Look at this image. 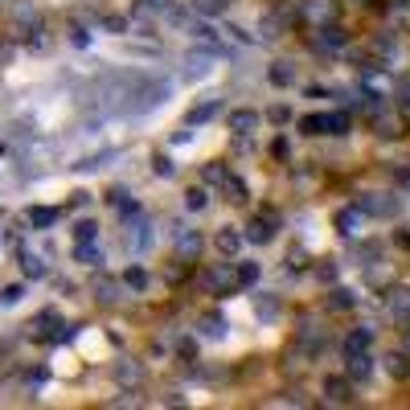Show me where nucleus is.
<instances>
[{
	"label": "nucleus",
	"instance_id": "obj_1",
	"mask_svg": "<svg viewBox=\"0 0 410 410\" xmlns=\"http://www.w3.org/2000/svg\"><path fill=\"white\" fill-rule=\"evenodd\" d=\"M156 226H152V218L144 214V209H131V218H127V234H123V246H127V255H148L152 251V242H156V234H152Z\"/></svg>",
	"mask_w": 410,
	"mask_h": 410
},
{
	"label": "nucleus",
	"instance_id": "obj_2",
	"mask_svg": "<svg viewBox=\"0 0 410 410\" xmlns=\"http://www.w3.org/2000/svg\"><path fill=\"white\" fill-rule=\"evenodd\" d=\"M349 45V33L337 25V21H329V25H316V33H312V49L324 57V53H341Z\"/></svg>",
	"mask_w": 410,
	"mask_h": 410
},
{
	"label": "nucleus",
	"instance_id": "obj_3",
	"mask_svg": "<svg viewBox=\"0 0 410 410\" xmlns=\"http://www.w3.org/2000/svg\"><path fill=\"white\" fill-rule=\"evenodd\" d=\"M296 16H300L308 29L329 25V21H337V0H300V4H296Z\"/></svg>",
	"mask_w": 410,
	"mask_h": 410
},
{
	"label": "nucleus",
	"instance_id": "obj_4",
	"mask_svg": "<svg viewBox=\"0 0 410 410\" xmlns=\"http://www.w3.org/2000/svg\"><path fill=\"white\" fill-rule=\"evenodd\" d=\"M357 209H361V214H374V218H390V214L402 209V201H398V193H361V197H357Z\"/></svg>",
	"mask_w": 410,
	"mask_h": 410
},
{
	"label": "nucleus",
	"instance_id": "obj_5",
	"mask_svg": "<svg viewBox=\"0 0 410 410\" xmlns=\"http://www.w3.org/2000/svg\"><path fill=\"white\" fill-rule=\"evenodd\" d=\"M197 283H201L209 296H226L230 287H238V279H234V263H222V267H214V271H201Z\"/></svg>",
	"mask_w": 410,
	"mask_h": 410
},
{
	"label": "nucleus",
	"instance_id": "obj_6",
	"mask_svg": "<svg viewBox=\"0 0 410 410\" xmlns=\"http://www.w3.org/2000/svg\"><path fill=\"white\" fill-rule=\"evenodd\" d=\"M168 234H172V246H177V255H181L185 263H193V259L201 255V246H205L201 230H189V226H172Z\"/></svg>",
	"mask_w": 410,
	"mask_h": 410
},
{
	"label": "nucleus",
	"instance_id": "obj_7",
	"mask_svg": "<svg viewBox=\"0 0 410 410\" xmlns=\"http://www.w3.org/2000/svg\"><path fill=\"white\" fill-rule=\"evenodd\" d=\"M144 378H148L144 361H136V357H123V361H115V382H119L123 390H140V386H144Z\"/></svg>",
	"mask_w": 410,
	"mask_h": 410
},
{
	"label": "nucleus",
	"instance_id": "obj_8",
	"mask_svg": "<svg viewBox=\"0 0 410 410\" xmlns=\"http://www.w3.org/2000/svg\"><path fill=\"white\" fill-rule=\"evenodd\" d=\"M226 123H230V131H234V136H255V131H259V123H263V115H259V111H251V107H238V111H230V119H226Z\"/></svg>",
	"mask_w": 410,
	"mask_h": 410
},
{
	"label": "nucleus",
	"instance_id": "obj_9",
	"mask_svg": "<svg viewBox=\"0 0 410 410\" xmlns=\"http://www.w3.org/2000/svg\"><path fill=\"white\" fill-rule=\"evenodd\" d=\"M275 226H279V222H275V214H267V218L259 214V218L246 226V234H242V238H246V242H259V246H267V242L275 238Z\"/></svg>",
	"mask_w": 410,
	"mask_h": 410
},
{
	"label": "nucleus",
	"instance_id": "obj_10",
	"mask_svg": "<svg viewBox=\"0 0 410 410\" xmlns=\"http://www.w3.org/2000/svg\"><path fill=\"white\" fill-rule=\"evenodd\" d=\"M345 374H349V382H366V378L374 374V353H370V349L349 353V357H345Z\"/></svg>",
	"mask_w": 410,
	"mask_h": 410
},
{
	"label": "nucleus",
	"instance_id": "obj_11",
	"mask_svg": "<svg viewBox=\"0 0 410 410\" xmlns=\"http://www.w3.org/2000/svg\"><path fill=\"white\" fill-rule=\"evenodd\" d=\"M361 226H366V214H361L357 205H345V209H337V230H341L345 238H357V234H361Z\"/></svg>",
	"mask_w": 410,
	"mask_h": 410
},
{
	"label": "nucleus",
	"instance_id": "obj_12",
	"mask_svg": "<svg viewBox=\"0 0 410 410\" xmlns=\"http://www.w3.org/2000/svg\"><path fill=\"white\" fill-rule=\"evenodd\" d=\"M90 292H94V300H99V304H119V300H123V283H119V279H111V275H99Z\"/></svg>",
	"mask_w": 410,
	"mask_h": 410
},
{
	"label": "nucleus",
	"instance_id": "obj_13",
	"mask_svg": "<svg viewBox=\"0 0 410 410\" xmlns=\"http://www.w3.org/2000/svg\"><path fill=\"white\" fill-rule=\"evenodd\" d=\"M324 402H333V407H349V402H353L349 378H324Z\"/></svg>",
	"mask_w": 410,
	"mask_h": 410
},
{
	"label": "nucleus",
	"instance_id": "obj_14",
	"mask_svg": "<svg viewBox=\"0 0 410 410\" xmlns=\"http://www.w3.org/2000/svg\"><path fill=\"white\" fill-rule=\"evenodd\" d=\"M386 312L394 320H410V287H390L386 292Z\"/></svg>",
	"mask_w": 410,
	"mask_h": 410
},
{
	"label": "nucleus",
	"instance_id": "obj_15",
	"mask_svg": "<svg viewBox=\"0 0 410 410\" xmlns=\"http://www.w3.org/2000/svg\"><path fill=\"white\" fill-rule=\"evenodd\" d=\"M242 242H246V238H242V230H234V226H222L218 238H214V246H218L226 259H234V255L242 251Z\"/></svg>",
	"mask_w": 410,
	"mask_h": 410
},
{
	"label": "nucleus",
	"instance_id": "obj_16",
	"mask_svg": "<svg viewBox=\"0 0 410 410\" xmlns=\"http://www.w3.org/2000/svg\"><path fill=\"white\" fill-rule=\"evenodd\" d=\"M296 341H300L304 349H320V320H316V316H300V324H296Z\"/></svg>",
	"mask_w": 410,
	"mask_h": 410
},
{
	"label": "nucleus",
	"instance_id": "obj_17",
	"mask_svg": "<svg viewBox=\"0 0 410 410\" xmlns=\"http://www.w3.org/2000/svg\"><path fill=\"white\" fill-rule=\"evenodd\" d=\"M209 66H214V53H209V49H189V53H185V74L205 78V74H209Z\"/></svg>",
	"mask_w": 410,
	"mask_h": 410
},
{
	"label": "nucleus",
	"instance_id": "obj_18",
	"mask_svg": "<svg viewBox=\"0 0 410 410\" xmlns=\"http://www.w3.org/2000/svg\"><path fill=\"white\" fill-rule=\"evenodd\" d=\"M370 345H374V324H357V329L345 337V345H341V349H345V357H349V353H361V349H370Z\"/></svg>",
	"mask_w": 410,
	"mask_h": 410
},
{
	"label": "nucleus",
	"instance_id": "obj_19",
	"mask_svg": "<svg viewBox=\"0 0 410 410\" xmlns=\"http://www.w3.org/2000/svg\"><path fill=\"white\" fill-rule=\"evenodd\" d=\"M374 131H378L382 140H390V136L402 131V123H398V115H390L386 107H374Z\"/></svg>",
	"mask_w": 410,
	"mask_h": 410
},
{
	"label": "nucleus",
	"instance_id": "obj_20",
	"mask_svg": "<svg viewBox=\"0 0 410 410\" xmlns=\"http://www.w3.org/2000/svg\"><path fill=\"white\" fill-rule=\"evenodd\" d=\"M255 316H259L263 324L279 320V300H275L271 292H259V296H255Z\"/></svg>",
	"mask_w": 410,
	"mask_h": 410
},
{
	"label": "nucleus",
	"instance_id": "obj_21",
	"mask_svg": "<svg viewBox=\"0 0 410 410\" xmlns=\"http://www.w3.org/2000/svg\"><path fill=\"white\" fill-rule=\"evenodd\" d=\"M74 259L82 267H103V246L99 242H74Z\"/></svg>",
	"mask_w": 410,
	"mask_h": 410
},
{
	"label": "nucleus",
	"instance_id": "obj_22",
	"mask_svg": "<svg viewBox=\"0 0 410 410\" xmlns=\"http://www.w3.org/2000/svg\"><path fill=\"white\" fill-rule=\"evenodd\" d=\"M218 111H222V103H218V99H209V103H201V107H193V111L185 115V123H189V127H201V123H209V119H214Z\"/></svg>",
	"mask_w": 410,
	"mask_h": 410
},
{
	"label": "nucleus",
	"instance_id": "obj_23",
	"mask_svg": "<svg viewBox=\"0 0 410 410\" xmlns=\"http://www.w3.org/2000/svg\"><path fill=\"white\" fill-rule=\"evenodd\" d=\"M353 119L345 111H324V136H349Z\"/></svg>",
	"mask_w": 410,
	"mask_h": 410
},
{
	"label": "nucleus",
	"instance_id": "obj_24",
	"mask_svg": "<svg viewBox=\"0 0 410 410\" xmlns=\"http://www.w3.org/2000/svg\"><path fill=\"white\" fill-rule=\"evenodd\" d=\"M21 271L29 275V279H41L49 267H45V255H37V251H21Z\"/></svg>",
	"mask_w": 410,
	"mask_h": 410
},
{
	"label": "nucleus",
	"instance_id": "obj_25",
	"mask_svg": "<svg viewBox=\"0 0 410 410\" xmlns=\"http://www.w3.org/2000/svg\"><path fill=\"white\" fill-rule=\"evenodd\" d=\"M197 333H201V337H209V341H218V337H226V316H222V312H209V316H201V324H197Z\"/></svg>",
	"mask_w": 410,
	"mask_h": 410
},
{
	"label": "nucleus",
	"instance_id": "obj_26",
	"mask_svg": "<svg viewBox=\"0 0 410 410\" xmlns=\"http://www.w3.org/2000/svg\"><path fill=\"white\" fill-rule=\"evenodd\" d=\"M57 218H62V214H57V209H45V205H37V209H29V214H25V222H29L33 230H49Z\"/></svg>",
	"mask_w": 410,
	"mask_h": 410
},
{
	"label": "nucleus",
	"instance_id": "obj_27",
	"mask_svg": "<svg viewBox=\"0 0 410 410\" xmlns=\"http://www.w3.org/2000/svg\"><path fill=\"white\" fill-rule=\"evenodd\" d=\"M296 78H300V70H296L292 62H275V66H271V82H275V86H296Z\"/></svg>",
	"mask_w": 410,
	"mask_h": 410
},
{
	"label": "nucleus",
	"instance_id": "obj_28",
	"mask_svg": "<svg viewBox=\"0 0 410 410\" xmlns=\"http://www.w3.org/2000/svg\"><path fill=\"white\" fill-rule=\"evenodd\" d=\"M222 193L234 201V205H242L246 201V185H242V177H234V172H226V181H222Z\"/></svg>",
	"mask_w": 410,
	"mask_h": 410
},
{
	"label": "nucleus",
	"instance_id": "obj_29",
	"mask_svg": "<svg viewBox=\"0 0 410 410\" xmlns=\"http://www.w3.org/2000/svg\"><path fill=\"white\" fill-rule=\"evenodd\" d=\"M357 304V296L349 292V287H333L329 292V312H345V308H353Z\"/></svg>",
	"mask_w": 410,
	"mask_h": 410
},
{
	"label": "nucleus",
	"instance_id": "obj_30",
	"mask_svg": "<svg viewBox=\"0 0 410 410\" xmlns=\"http://www.w3.org/2000/svg\"><path fill=\"white\" fill-rule=\"evenodd\" d=\"M189 4H193L197 16H218V12H226L234 0H189Z\"/></svg>",
	"mask_w": 410,
	"mask_h": 410
},
{
	"label": "nucleus",
	"instance_id": "obj_31",
	"mask_svg": "<svg viewBox=\"0 0 410 410\" xmlns=\"http://www.w3.org/2000/svg\"><path fill=\"white\" fill-rule=\"evenodd\" d=\"M185 205H189L193 214H201V209L209 205V189H205V185H193V189L185 193Z\"/></svg>",
	"mask_w": 410,
	"mask_h": 410
},
{
	"label": "nucleus",
	"instance_id": "obj_32",
	"mask_svg": "<svg viewBox=\"0 0 410 410\" xmlns=\"http://www.w3.org/2000/svg\"><path fill=\"white\" fill-rule=\"evenodd\" d=\"M234 279H238V287H255V283H259V263H238V267H234Z\"/></svg>",
	"mask_w": 410,
	"mask_h": 410
},
{
	"label": "nucleus",
	"instance_id": "obj_33",
	"mask_svg": "<svg viewBox=\"0 0 410 410\" xmlns=\"http://www.w3.org/2000/svg\"><path fill=\"white\" fill-rule=\"evenodd\" d=\"M300 131H304V136H324V111L304 115V119H300Z\"/></svg>",
	"mask_w": 410,
	"mask_h": 410
},
{
	"label": "nucleus",
	"instance_id": "obj_34",
	"mask_svg": "<svg viewBox=\"0 0 410 410\" xmlns=\"http://www.w3.org/2000/svg\"><path fill=\"white\" fill-rule=\"evenodd\" d=\"M111 205H115L119 214H127V209H140V201H136L127 189H111Z\"/></svg>",
	"mask_w": 410,
	"mask_h": 410
},
{
	"label": "nucleus",
	"instance_id": "obj_35",
	"mask_svg": "<svg viewBox=\"0 0 410 410\" xmlns=\"http://www.w3.org/2000/svg\"><path fill=\"white\" fill-rule=\"evenodd\" d=\"M123 287H131V292H144V287H148V271H144V267H127V275H123Z\"/></svg>",
	"mask_w": 410,
	"mask_h": 410
},
{
	"label": "nucleus",
	"instance_id": "obj_36",
	"mask_svg": "<svg viewBox=\"0 0 410 410\" xmlns=\"http://www.w3.org/2000/svg\"><path fill=\"white\" fill-rule=\"evenodd\" d=\"M407 361H410L407 353H398V357L390 353V357H386V370H390V378H407V374H410V366H407Z\"/></svg>",
	"mask_w": 410,
	"mask_h": 410
},
{
	"label": "nucleus",
	"instance_id": "obj_37",
	"mask_svg": "<svg viewBox=\"0 0 410 410\" xmlns=\"http://www.w3.org/2000/svg\"><path fill=\"white\" fill-rule=\"evenodd\" d=\"M74 242H99V226L94 222H78L74 226Z\"/></svg>",
	"mask_w": 410,
	"mask_h": 410
},
{
	"label": "nucleus",
	"instance_id": "obj_38",
	"mask_svg": "<svg viewBox=\"0 0 410 410\" xmlns=\"http://www.w3.org/2000/svg\"><path fill=\"white\" fill-rule=\"evenodd\" d=\"M394 99H398L402 111H410V74H402V78L394 82Z\"/></svg>",
	"mask_w": 410,
	"mask_h": 410
},
{
	"label": "nucleus",
	"instance_id": "obj_39",
	"mask_svg": "<svg viewBox=\"0 0 410 410\" xmlns=\"http://www.w3.org/2000/svg\"><path fill=\"white\" fill-rule=\"evenodd\" d=\"M226 172H230V168H226L222 160H214V164H205V181H209V185H222V181H226Z\"/></svg>",
	"mask_w": 410,
	"mask_h": 410
},
{
	"label": "nucleus",
	"instance_id": "obj_40",
	"mask_svg": "<svg viewBox=\"0 0 410 410\" xmlns=\"http://www.w3.org/2000/svg\"><path fill=\"white\" fill-rule=\"evenodd\" d=\"M21 296H25V287H21V283H8V287L0 292V304L12 308V304H21Z\"/></svg>",
	"mask_w": 410,
	"mask_h": 410
},
{
	"label": "nucleus",
	"instance_id": "obj_41",
	"mask_svg": "<svg viewBox=\"0 0 410 410\" xmlns=\"http://www.w3.org/2000/svg\"><path fill=\"white\" fill-rule=\"evenodd\" d=\"M152 168H156V177H172V160H168V156H156Z\"/></svg>",
	"mask_w": 410,
	"mask_h": 410
},
{
	"label": "nucleus",
	"instance_id": "obj_42",
	"mask_svg": "<svg viewBox=\"0 0 410 410\" xmlns=\"http://www.w3.org/2000/svg\"><path fill=\"white\" fill-rule=\"evenodd\" d=\"M402 353H407V357H410V329H407V333H402Z\"/></svg>",
	"mask_w": 410,
	"mask_h": 410
}]
</instances>
